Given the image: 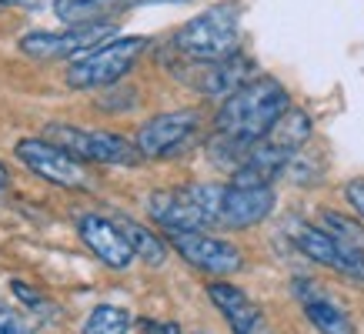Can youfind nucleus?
<instances>
[{
  "mask_svg": "<svg viewBox=\"0 0 364 334\" xmlns=\"http://www.w3.org/2000/svg\"><path fill=\"white\" fill-rule=\"evenodd\" d=\"M291 111V94L274 77H254L224 100L214 117V134H224L244 147L264 144L277 121Z\"/></svg>",
  "mask_w": 364,
  "mask_h": 334,
  "instance_id": "obj_1",
  "label": "nucleus"
},
{
  "mask_svg": "<svg viewBox=\"0 0 364 334\" xmlns=\"http://www.w3.org/2000/svg\"><path fill=\"white\" fill-rule=\"evenodd\" d=\"M237 41H241V7L228 0V4L208 7L194 21L184 23L174 33L171 47L194 64H218V60L241 54Z\"/></svg>",
  "mask_w": 364,
  "mask_h": 334,
  "instance_id": "obj_2",
  "label": "nucleus"
},
{
  "mask_svg": "<svg viewBox=\"0 0 364 334\" xmlns=\"http://www.w3.org/2000/svg\"><path fill=\"white\" fill-rule=\"evenodd\" d=\"M144 47H147V37H114V41L87 50L84 57H77L74 64L67 67V84L74 90L111 87L137 64Z\"/></svg>",
  "mask_w": 364,
  "mask_h": 334,
  "instance_id": "obj_3",
  "label": "nucleus"
},
{
  "mask_svg": "<svg viewBox=\"0 0 364 334\" xmlns=\"http://www.w3.org/2000/svg\"><path fill=\"white\" fill-rule=\"evenodd\" d=\"M44 137L60 151H67L70 157H77L80 164L90 161V164L134 167L141 161L137 144L111 131H84V127H74V124H47Z\"/></svg>",
  "mask_w": 364,
  "mask_h": 334,
  "instance_id": "obj_4",
  "label": "nucleus"
},
{
  "mask_svg": "<svg viewBox=\"0 0 364 334\" xmlns=\"http://www.w3.org/2000/svg\"><path fill=\"white\" fill-rule=\"evenodd\" d=\"M117 33V21H84V23H67L64 31H37L23 33L21 50L37 60H67V57H84L94 47L107 44Z\"/></svg>",
  "mask_w": 364,
  "mask_h": 334,
  "instance_id": "obj_5",
  "label": "nucleus"
},
{
  "mask_svg": "<svg viewBox=\"0 0 364 334\" xmlns=\"http://www.w3.org/2000/svg\"><path fill=\"white\" fill-rule=\"evenodd\" d=\"M14 154L31 174L44 178L54 188L67 190H90L94 188V174L80 164L77 157H70L67 151H60L57 144H50L47 137H23L17 141Z\"/></svg>",
  "mask_w": 364,
  "mask_h": 334,
  "instance_id": "obj_6",
  "label": "nucleus"
},
{
  "mask_svg": "<svg viewBox=\"0 0 364 334\" xmlns=\"http://www.w3.org/2000/svg\"><path fill=\"white\" fill-rule=\"evenodd\" d=\"M167 244L181 254V261H188L191 267H198L204 274H214V278H228V274H237L244 267L241 247L224 241V237H214V234L167 231Z\"/></svg>",
  "mask_w": 364,
  "mask_h": 334,
  "instance_id": "obj_7",
  "label": "nucleus"
},
{
  "mask_svg": "<svg viewBox=\"0 0 364 334\" xmlns=\"http://www.w3.org/2000/svg\"><path fill=\"white\" fill-rule=\"evenodd\" d=\"M200 127V114L198 111H171V114H157L147 124L137 127L134 144L141 151V157H174L177 151L194 141V134Z\"/></svg>",
  "mask_w": 364,
  "mask_h": 334,
  "instance_id": "obj_8",
  "label": "nucleus"
},
{
  "mask_svg": "<svg viewBox=\"0 0 364 334\" xmlns=\"http://www.w3.org/2000/svg\"><path fill=\"white\" fill-rule=\"evenodd\" d=\"M274 188H234V184H224L218 211H214V224H224V227H234V231L237 227H254L274 211Z\"/></svg>",
  "mask_w": 364,
  "mask_h": 334,
  "instance_id": "obj_9",
  "label": "nucleus"
},
{
  "mask_svg": "<svg viewBox=\"0 0 364 334\" xmlns=\"http://www.w3.org/2000/svg\"><path fill=\"white\" fill-rule=\"evenodd\" d=\"M291 237H294L298 251L308 257V261H314V264H321V267H331V271L344 274V278L364 281V254H351V251H344L341 244H334L318 224H298Z\"/></svg>",
  "mask_w": 364,
  "mask_h": 334,
  "instance_id": "obj_10",
  "label": "nucleus"
},
{
  "mask_svg": "<svg viewBox=\"0 0 364 334\" xmlns=\"http://www.w3.org/2000/svg\"><path fill=\"white\" fill-rule=\"evenodd\" d=\"M251 67L254 64L244 54H234V57H228V60H218V64H194V60H191V67H177V70H191V74H184L181 80H188L191 87L200 90L204 97L228 100L231 94H237V90L247 84Z\"/></svg>",
  "mask_w": 364,
  "mask_h": 334,
  "instance_id": "obj_11",
  "label": "nucleus"
},
{
  "mask_svg": "<svg viewBox=\"0 0 364 334\" xmlns=\"http://www.w3.org/2000/svg\"><path fill=\"white\" fill-rule=\"evenodd\" d=\"M77 234H80V241H84L107 267H114V271H127V267L137 261L131 241L124 237V231L117 227V221H111V217L84 214L77 221Z\"/></svg>",
  "mask_w": 364,
  "mask_h": 334,
  "instance_id": "obj_12",
  "label": "nucleus"
},
{
  "mask_svg": "<svg viewBox=\"0 0 364 334\" xmlns=\"http://www.w3.org/2000/svg\"><path fill=\"white\" fill-rule=\"evenodd\" d=\"M208 298H210V304L224 314L231 334H271V328H267V321H264V311H261L237 284H231V281H224V278L210 281Z\"/></svg>",
  "mask_w": 364,
  "mask_h": 334,
  "instance_id": "obj_13",
  "label": "nucleus"
},
{
  "mask_svg": "<svg viewBox=\"0 0 364 334\" xmlns=\"http://www.w3.org/2000/svg\"><path fill=\"white\" fill-rule=\"evenodd\" d=\"M147 214L157 227L167 231H204L210 227V217L200 211V204L188 194V188L181 190H154L147 198Z\"/></svg>",
  "mask_w": 364,
  "mask_h": 334,
  "instance_id": "obj_14",
  "label": "nucleus"
},
{
  "mask_svg": "<svg viewBox=\"0 0 364 334\" xmlns=\"http://www.w3.org/2000/svg\"><path fill=\"white\" fill-rule=\"evenodd\" d=\"M294 298L301 301L304 308V318L314 324L318 334H358L354 331V321L348 318L341 304L321 288L318 281L311 278H294Z\"/></svg>",
  "mask_w": 364,
  "mask_h": 334,
  "instance_id": "obj_15",
  "label": "nucleus"
},
{
  "mask_svg": "<svg viewBox=\"0 0 364 334\" xmlns=\"http://www.w3.org/2000/svg\"><path fill=\"white\" fill-rule=\"evenodd\" d=\"M147 4H188V0H54V11L67 23L84 21H111L114 14L147 7Z\"/></svg>",
  "mask_w": 364,
  "mask_h": 334,
  "instance_id": "obj_16",
  "label": "nucleus"
},
{
  "mask_svg": "<svg viewBox=\"0 0 364 334\" xmlns=\"http://www.w3.org/2000/svg\"><path fill=\"white\" fill-rule=\"evenodd\" d=\"M114 221H117V227L124 231V237L131 241L137 261H144V264H151V267H161V264H164V261H167L164 237H157L151 227H144V224L131 221V217H114Z\"/></svg>",
  "mask_w": 364,
  "mask_h": 334,
  "instance_id": "obj_17",
  "label": "nucleus"
},
{
  "mask_svg": "<svg viewBox=\"0 0 364 334\" xmlns=\"http://www.w3.org/2000/svg\"><path fill=\"white\" fill-rule=\"evenodd\" d=\"M318 227L328 237H331L334 244H341L344 251H351V254H364V224L351 214H341V211H324L321 214Z\"/></svg>",
  "mask_w": 364,
  "mask_h": 334,
  "instance_id": "obj_18",
  "label": "nucleus"
},
{
  "mask_svg": "<svg viewBox=\"0 0 364 334\" xmlns=\"http://www.w3.org/2000/svg\"><path fill=\"white\" fill-rule=\"evenodd\" d=\"M311 137V117L301 107H291V111L277 121V127L271 131V144L284 147V151H301L304 147V141Z\"/></svg>",
  "mask_w": 364,
  "mask_h": 334,
  "instance_id": "obj_19",
  "label": "nucleus"
},
{
  "mask_svg": "<svg viewBox=\"0 0 364 334\" xmlns=\"http://www.w3.org/2000/svg\"><path fill=\"white\" fill-rule=\"evenodd\" d=\"M131 331V311L117 308V304H97L87 314V321L80 334H127Z\"/></svg>",
  "mask_w": 364,
  "mask_h": 334,
  "instance_id": "obj_20",
  "label": "nucleus"
},
{
  "mask_svg": "<svg viewBox=\"0 0 364 334\" xmlns=\"http://www.w3.org/2000/svg\"><path fill=\"white\" fill-rule=\"evenodd\" d=\"M11 291H14V298L21 301L23 308H31V311H37V314H47V311H50V304H47V301L31 288V284H23V281H11Z\"/></svg>",
  "mask_w": 364,
  "mask_h": 334,
  "instance_id": "obj_21",
  "label": "nucleus"
},
{
  "mask_svg": "<svg viewBox=\"0 0 364 334\" xmlns=\"http://www.w3.org/2000/svg\"><path fill=\"white\" fill-rule=\"evenodd\" d=\"M0 334H31V328H27L14 311H7V308L0 304Z\"/></svg>",
  "mask_w": 364,
  "mask_h": 334,
  "instance_id": "obj_22",
  "label": "nucleus"
},
{
  "mask_svg": "<svg viewBox=\"0 0 364 334\" xmlns=\"http://www.w3.org/2000/svg\"><path fill=\"white\" fill-rule=\"evenodd\" d=\"M344 200L354 208V214H358V217H364V178L351 181V184L344 188Z\"/></svg>",
  "mask_w": 364,
  "mask_h": 334,
  "instance_id": "obj_23",
  "label": "nucleus"
},
{
  "mask_svg": "<svg viewBox=\"0 0 364 334\" xmlns=\"http://www.w3.org/2000/svg\"><path fill=\"white\" fill-rule=\"evenodd\" d=\"M141 328L147 334H181V328H177L174 321H167V324H157V321H141Z\"/></svg>",
  "mask_w": 364,
  "mask_h": 334,
  "instance_id": "obj_24",
  "label": "nucleus"
},
{
  "mask_svg": "<svg viewBox=\"0 0 364 334\" xmlns=\"http://www.w3.org/2000/svg\"><path fill=\"white\" fill-rule=\"evenodd\" d=\"M47 0H0V7H41Z\"/></svg>",
  "mask_w": 364,
  "mask_h": 334,
  "instance_id": "obj_25",
  "label": "nucleus"
},
{
  "mask_svg": "<svg viewBox=\"0 0 364 334\" xmlns=\"http://www.w3.org/2000/svg\"><path fill=\"white\" fill-rule=\"evenodd\" d=\"M7 184H11V174H7V167L0 164V190L7 188Z\"/></svg>",
  "mask_w": 364,
  "mask_h": 334,
  "instance_id": "obj_26",
  "label": "nucleus"
},
{
  "mask_svg": "<svg viewBox=\"0 0 364 334\" xmlns=\"http://www.w3.org/2000/svg\"><path fill=\"white\" fill-rule=\"evenodd\" d=\"M194 334H208V331H194Z\"/></svg>",
  "mask_w": 364,
  "mask_h": 334,
  "instance_id": "obj_27",
  "label": "nucleus"
}]
</instances>
